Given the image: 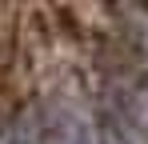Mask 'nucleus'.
Masks as SVG:
<instances>
[{
	"mask_svg": "<svg viewBox=\"0 0 148 144\" xmlns=\"http://www.w3.org/2000/svg\"><path fill=\"white\" fill-rule=\"evenodd\" d=\"M40 144H96V140H92V128H88V120L80 116V112L56 108V112L44 120Z\"/></svg>",
	"mask_w": 148,
	"mask_h": 144,
	"instance_id": "f257e3e1",
	"label": "nucleus"
},
{
	"mask_svg": "<svg viewBox=\"0 0 148 144\" xmlns=\"http://www.w3.org/2000/svg\"><path fill=\"white\" fill-rule=\"evenodd\" d=\"M4 144H40V132H36V124H32V120H16V124L8 128Z\"/></svg>",
	"mask_w": 148,
	"mask_h": 144,
	"instance_id": "f03ea898",
	"label": "nucleus"
}]
</instances>
